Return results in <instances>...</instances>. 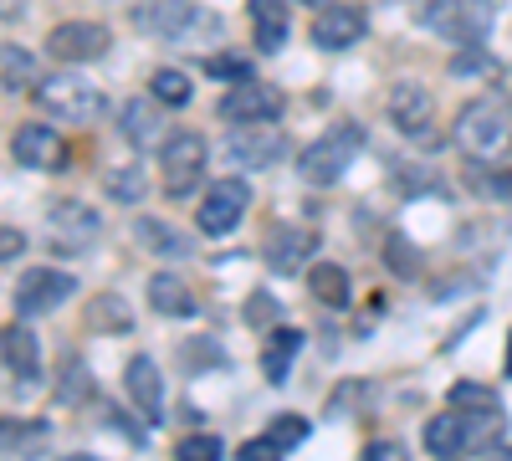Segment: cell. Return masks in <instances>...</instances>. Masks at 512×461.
I'll list each match as a JSON object with an SVG mask.
<instances>
[{"label": "cell", "mask_w": 512, "mask_h": 461, "mask_svg": "<svg viewBox=\"0 0 512 461\" xmlns=\"http://www.w3.org/2000/svg\"><path fill=\"white\" fill-rule=\"evenodd\" d=\"M502 436V405H472V410H441L425 421V451H431L436 461H461V456H472V451H492Z\"/></svg>", "instance_id": "cell-1"}, {"label": "cell", "mask_w": 512, "mask_h": 461, "mask_svg": "<svg viewBox=\"0 0 512 461\" xmlns=\"http://www.w3.org/2000/svg\"><path fill=\"white\" fill-rule=\"evenodd\" d=\"M451 139L466 159H487V164H502L512 154V98L507 93H482L472 98L456 123H451Z\"/></svg>", "instance_id": "cell-2"}, {"label": "cell", "mask_w": 512, "mask_h": 461, "mask_svg": "<svg viewBox=\"0 0 512 461\" xmlns=\"http://www.w3.org/2000/svg\"><path fill=\"white\" fill-rule=\"evenodd\" d=\"M420 26L451 41V47H482L497 26V11H492V0H425Z\"/></svg>", "instance_id": "cell-3"}, {"label": "cell", "mask_w": 512, "mask_h": 461, "mask_svg": "<svg viewBox=\"0 0 512 461\" xmlns=\"http://www.w3.org/2000/svg\"><path fill=\"white\" fill-rule=\"evenodd\" d=\"M359 149H364L359 123H328V129L297 154V175L308 185H333V180H344V170L359 159Z\"/></svg>", "instance_id": "cell-4"}, {"label": "cell", "mask_w": 512, "mask_h": 461, "mask_svg": "<svg viewBox=\"0 0 512 461\" xmlns=\"http://www.w3.org/2000/svg\"><path fill=\"white\" fill-rule=\"evenodd\" d=\"M36 103H41V113L57 118V123H93L103 113L98 82H88L82 72H52V77H41Z\"/></svg>", "instance_id": "cell-5"}, {"label": "cell", "mask_w": 512, "mask_h": 461, "mask_svg": "<svg viewBox=\"0 0 512 461\" xmlns=\"http://www.w3.org/2000/svg\"><path fill=\"white\" fill-rule=\"evenodd\" d=\"M205 159H210L205 134H195V129L169 134V139L159 144V180H164V195H169V200H185L190 190H200Z\"/></svg>", "instance_id": "cell-6"}, {"label": "cell", "mask_w": 512, "mask_h": 461, "mask_svg": "<svg viewBox=\"0 0 512 461\" xmlns=\"http://www.w3.org/2000/svg\"><path fill=\"white\" fill-rule=\"evenodd\" d=\"M282 108H287L282 88H272V82H256V77L236 82V88L221 98V118L236 123V129H246V123H277Z\"/></svg>", "instance_id": "cell-7"}, {"label": "cell", "mask_w": 512, "mask_h": 461, "mask_svg": "<svg viewBox=\"0 0 512 461\" xmlns=\"http://www.w3.org/2000/svg\"><path fill=\"white\" fill-rule=\"evenodd\" d=\"M246 205H251V190H246L241 180H216V185L205 190V200H200L195 226H200L205 236H231L236 221L246 216Z\"/></svg>", "instance_id": "cell-8"}, {"label": "cell", "mask_w": 512, "mask_h": 461, "mask_svg": "<svg viewBox=\"0 0 512 461\" xmlns=\"http://www.w3.org/2000/svg\"><path fill=\"white\" fill-rule=\"evenodd\" d=\"M103 52H108V26H98V21H62L47 31V57H57L67 67H82Z\"/></svg>", "instance_id": "cell-9"}, {"label": "cell", "mask_w": 512, "mask_h": 461, "mask_svg": "<svg viewBox=\"0 0 512 461\" xmlns=\"http://www.w3.org/2000/svg\"><path fill=\"white\" fill-rule=\"evenodd\" d=\"M72 292H77V282H72L67 272L36 267V272H26V277H21V287H16V313H21V318L52 313V308H62V303L72 298Z\"/></svg>", "instance_id": "cell-10"}, {"label": "cell", "mask_w": 512, "mask_h": 461, "mask_svg": "<svg viewBox=\"0 0 512 461\" xmlns=\"http://www.w3.org/2000/svg\"><path fill=\"white\" fill-rule=\"evenodd\" d=\"M11 154L26 170H62L67 164V144L52 123H21L16 139H11Z\"/></svg>", "instance_id": "cell-11"}, {"label": "cell", "mask_w": 512, "mask_h": 461, "mask_svg": "<svg viewBox=\"0 0 512 461\" xmlns=\"http://www.w3.org/2000/svg\"><path fill=\"white\" fill-rule=\"evenodd\" d=\"M287 134L277 129V123H246V129H236L231 139V159L241 164V170H267V164H277L287 154Z\"/></svg>", "instance_id": "cell-12"}, {"label": "cell", "mask_w": 512, "mask_h": 461, "mask_svg": "<svg viewBox=\"0 0 512 461\" xmlns=\"http://www.w3.org/2000/svg\"><path fill=\"white\" fill-rule=\"evenodd\" d=\"M47 231H52V241H57V246L82 251V246H93V241H98L103 221H98L93 205H82V200H57L52 211H47Z\"/></svg>", "instance_id": "cell-13"}, {"label": "cell", "mask_w": 512, "mask_h": 461, "mask_svg": "<svg viewBox=\"0 0 512 461\" xmlns=\"http://www.w3.org/2000/svg\"><path fill=\"white\" fill-rule=\"evenodd\" d=\"M200 21L195 0H139L134 6V26L144 36H185Z\"/></svg>", "instance_id": "cell-14"}, {"label": "cell", "mask_w": 512, "mask_h": 461, "mask_svg": "<svg viewBox=\"0 0 512 461\" xmlns=\"http://www.w3.org/2000/svg\"><path fill=\"white\" fill-rule=\"evenodd\" d=\"M364 31H369V16H364L359 6H323L318 21H313V41H318L323 52H344V47H354Z\"/></svg>", "instance_id": "cell-15"}, {"label": "cell", "mask_w": 512, "mask_h": 461, "mask_svg": "<svg viewBox=\"0 0 512 461\" xmlns=\"http://www.w3.org/2000/svg\"><path fill=\"white\" fill-rule=\"evenodd\" d=\"M123 385H128V400L139 405L144 421H164V374L149 354H134L128 359V374H123Z\"/></svg>", "instance_id": "cell-16"}, {"label": "cell", "mask_w": 512, "mask_h": 461, "mask_svg": "<svg viewBox=\"0 0 512 461\" xmlns=\"http://www.w3.org/2000/svg\"><path fill=\"white\" fill-rule=\"evenodd\" d=\"M246 16H251V36H256V52H282L287 36H292V6L287 0H246Z\"/></svg>", "instance_id": "cell-17"}, {"label": "cell", "mask_w": 512, "mask_h": 461, "mask_svg": "<svg viewBox=\"0 0 512 461\" xmlns=\"http://www.w3.org/2000/svg\"><path fill=\"white\" fill-rule=\"evenodd\" d=\"M313 251H318V231H308V226H277L267 236V246H262V257H267L272 272H297Z\"/></svg>", "instance_id": "cell-18"}, {"label": "cell", "mask_w": 512, "mask_h": 461, "mask_svg": "<svg viewBox=\"0 0 512 461\" xmlns=\"http://www.w3.org/2000/svg\"><path fill=\"white\" fill-rule=\"evenodd\" d=\"M390 118H395L400 134H425L431 118H436V103H431V93H425L420 82H395L390 88Z\"/></svg>", "instance_id": "cell-19"}, {"label": "cell", "mask_w": 512, "mask_h": 461, "mask_svg": "<svg viewBox=\"0 0 512 461\" xmlns=\"http://www.w3.org/2000/svg\"><path fill=\"white\" fill-rule=\"evenodd\" d=\"M0 359H6V369L16 374V380H36V374H41V349H36V333H31L26 323L0 328Z\"/></svg>", "instance_id": "cell-20"}, {"label": "cell", "mask_w": 512, "mask_h": 461, "mask_svg": "<svg viewBox=\"0 0 512 461\" xmlns=\"http://www.w3.org/2000/svg\"><path fill=\"white\" fill-rule=\"evenodd\" d=\"M149 308L159 318H195V292L180 282V272H154L149 277Z\"/></svg>", "instance_id": "cell-21"}, {"label": "cell", "mask_w": 512, "mask_h": 461, "mask_svg": "<svg viewBox=\"0 0 512 461\" xmlns=\"http://www.w3.org/2000/svg\"><path fill=\"white\" fill-rule=\"evenodd\" d=\"M297 349H303V328H272V339L262 349V374H267L272 385H287Z\"/></svg>", "instance_id": "cell-22"}, {"label": "cell", "mask_w": 512, "mask_h": 461, "mask_svg": "<svg viewBox=\"0 0 512 461\" xmlns=\"http://www.w3.org/2000/svg\"><path fill=\"white\" fill-rule=\"evenodd\" d=\"M36 82V57L16 41H0V93H21Z\"/></svg>", "instance_id": "cell-23"}, {"label": "cell", "mask_w": 512, "mask_h": 461, "mask_svg": "<svg viewBox=\"0 0 512 461\" xmlns=\"http://www.w3.org/2000/svg\"><path fill=\"white\" fill-rule=\"evenodd\" d=\"M308 287H313V298L328 303V308H344L349 303V272L338 267V262H313L308 267Z\"/></svg>", "instance_id": "cell-24"}, {"label": "cell", "mask_w": 512, "mask_h": 461, "mask_svg": "<svg viewBox=\"0 0 512 461\" xmlns=\"http://www.w3.org/2000/svg\"><path fill=\"white\" fill-rule=\"evenodd\" d=\"M88 328L93 333H128V328H134L128 303L118 298V292H98V298H88Z\"/></svg>", "instance_id": "cell-25"}, {"label": "cell", "mask_w": 512, "mask_h": 461, "mask_svg": "<svg viewBox=\"0 0 512 461\" xmlns=\"http://www.w3.org/2000/svg\"><path fill=\"white\" fill-rule=\"evenodd\" d=\"M123 134L134 139L139 149H149L154 139H159V108L154 103H144V98H134V103H123Z\"/></svg>", "instance_id": "cell-26"}, {"label": "cell", "mask_w": 512, "mask_h": 461, "mask_svg": "<svg viewBox=\"0 0 512 461\" xmlns=\"http://www.w3.org/2000/svg\"><path fill=\"white\" fill-rule=\"evenodd\" d=\"M139 246L159 251V257H190V241L175 236V226H164V221H139Z\"/></svg>", "instance_id": "cell-27"}, {"label": "cell", "mask_w": 512, "mask_h": 461, "mask_svg": "<svg viewBox=\"0 0 512 461\" xmlns=\"http://www.w3.org/2000/svg\"><path fill=\"white\" fill-rule=\"evenodd\" d=\"M149 93H154V103H164V108H185V103H190V77H185L180 67H159V72L149 77Z\"/></svg>", "instance_id": "cell-28"}, {"label": "cell", "mask_w": 512, "mask_h": 461, "mask_svg": "<svg viewBox=\"0 0 512 461\" xmlns=\"http://www.w3.org/2000/svg\"><path fill=\"white\" fill-rule=\"evenodd\" d=\"M93 395V374L82 369V359H62V380H57V400L62 405H77Z\"/></svg>", "instance_id": "cell-29"}, {"label": "cell", "mask_w": 512, "mask_h": 461, "mask_svg": "<svg viewBox=\"0 0 512 461\" xmlns=\"http://www.w3.org/2000/svg\"><path fill=\"white\" fill-rule=\"evenodd\" d=\"M108 195L123 200V205H134L144 195V175H139V164H123V170H108Z\"/></svg>", "instance_id": "cell-30"}, {"label": "cell", "mask_w": 512, "mask_h": 461, "mask_svg": "<svg viewBox=\"0 0 512 461\" xmlns=\"http://www.w3.org/2000/svg\"><path fill=\"white\" fill-rule=\"evenodd\" d=\"M221 456H226L221 436H185L175 446V461H221Z\"/></svg>", "instance_id": "cell-31"}, {"label": "cell", "mask_w": 512, "mask_h": 461, "mask_svg": "<svg viewBox=\"0 0 512 461\" xmlns=\"http://www.w3.org/2000/svg\"><path fill=\"white\" fill-rule=\"evenodd\" d=\"M267 436L287 451V446H303L308 441V421H303V415H277V421L267 426Z\"/></svg>", "instance_id": "cell-32"}, {"label": "cell", "mask_w": 512, "mask_h": 461, "mask_svg": "<svg viewBox=\"0 0 512 461\" xmlns=\"http://www.w3.org/2000/svg\"><path fill=\"white\" fill-rule=\"evenodd\" d=\"M487 67H497L482 47H456V62H451V72L456 77H477V72H487Z\"/></svg>", "instance_id": "cell-33"}, {"label": "cell", "mask_w": 512, "mask_h": 461, "mask_svg": "<svg viewBox=\"0 0 512 461\" xmlns=\"http://www.w3.org/2000/svg\"><path fill=\"white\" fill-rule=\"evenodd\" d=\"M272 318H277V298H272V292H251V298H246V323L267 328Z\"/></svg>", "instance_id": "cell-34"}, {"label": "cell", "mask_w": 512, "mask_h": 461, "mask_svg": "<svg viewBox=\"0 0 512 461\" xmlns=\"http://www.w3.org/2000/svg\"><path fill=\"white\" fill-rule=\"evenodd\" d=\"M26 436H47V421H0V446H21Z\"/></svg>", "instance_id": "cell-35"}, {"label": "cell", "mask_w": 512, "mask_h": 461, "mask_svg": "<svg viewBox=\"0 0 512 461\" xmlns=\"http://www.w3.org/2000/svg\"><path fill=\"white\" fill-rule=\"evenodd\" d=\"M205 77H231V82H246V77H251V67H246L241 57H210V62H205Z\"/></svg>", "instance_id": "cell-36"}, {"label": "cell", "mask_w": 512, "mask_h": 461, "mask_svg": "<svg viewBox=\"0 0 512 461\" xmlns=\"http://www.w3.org/2000/svg\"><path fill=\"white\" fill-rule=\"evenodd\" d=\"M241 461H282V446H277L272 436H251V441L241 446Z\"/></svg>", "instance_id": "cell-37"}, {"label": "cell", "mask_w": 512, "mask_h": 461, "mask_svg": "<svg viewBox=\"0 0 512 461\" xmlns=\"http://www.w3.org/2000/svg\"><path fill=\"white\" fill-rule=\"evenodd\" d=\"M482 195H492V200H512V170H492V175H482Z\"/></svg>", "instance_id": "cell-38"}, {"label": "cell", "mask_w": 512, "mask_h": 461, "mask_svg": "<svg viewBox=\"0 0 512 461\" xmlns=\"http://www.w3.org/2000/svg\"><path fill=\"white\" fill-rule=\"evenodd\" d=\"M451 405L472 410V405H492V395H487L482 385H456V390H451Z\"/></svg>", "instance_id": "cell-39"}, {"label": "cell", "mask_w": 512, "mask_h": 461, "mask_svg": "<svg viewBox=\"0 0 512 461\" xmlns=\"http://www.w3.org/2000/svg\"><path fill=\"white\" fill-rule=\"evenodd\" d=\"M26 251V236L16 231V226H0V262H11V257H21Z\"/></svg>", "instance_id": "cell-40"}, {"label": "cell", "mask_w": 512, "mask_h": 461, "mask_svg": "<svg viewBox=\"0 0 512 461\" xmlns=\"http://www.w3.org/2000/svg\"><path fill=\"white\" fill-rule=\"evenodd\" d=\"M364 461H400V446H374L364 451Z\"/></svg>", "instance_id": "cell-41"}, {"label": "cell", "mask_w": 512, "mask_h": 461, "mask_svg": "<svg viewBox=\"0 0 512 461\" xmlns=\"http://www.w3.org/2000/svg\"><path fill=\"white\" fill-rule=\"evenodd\" d=\"M26 11V0H0V21H16Z\"/></svg>", "instance_id": "cell-42"}, {"label": "cell", "mask_w": 512, "mask_h": 461, "mask_svg": "<svg viewBox=\"0 0 512 461\" xmlns=\"http://www.w3.org/2000/svg\"><path fill=\"white\" fill-rule=\"evenodd\" d=\"M507 374H512V333H507Z\"/></svg>", "instance_id": "cell-43"}, {"label": "cell", "mask_w": 512, "mask_h": 461, "mask_svg": "<svg viewBox=\"0 0 512 461\" xmlns=\"http://www.w3.org/2000/svg\"><path fill=\"white\" fill-rule=\"evenodd\" d=\"M67 461H98V456H67Z\"/></svg>", "instance_id": "cell-44"}]
</instances>
